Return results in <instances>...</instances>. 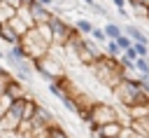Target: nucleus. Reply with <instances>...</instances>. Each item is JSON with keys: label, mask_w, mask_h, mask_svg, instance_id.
Segmentation results:
<instances>
[{"label": "nucleus", "mask_w": 149, "mask_h": 138, "mask_svg": "<svg viewBox=\"0 0 149 138\" xmlns=\"http://www.w3.org/2000/svg\"><path fill=\"white\" fill-rule=\"evenodd\" d=\"M112 94L116 96V101L123 105V108H137V105H149V96L142 91L140 87V77H123L114 89Z\"/></svg>", "instance_id": "obj_1"}, {"label": "nucleus", "mask_w": 149, "mask_h": 138, "mask_svg": "<svg viewBox=\"0 0 149 138\" xmlns=\"http://www.w3.org/2000/svg\"><path fill=\"white\" fill-rule=\"evenodd\" d=\"M91 73L102 82V84H107L109 89H114L121 80H123V68H121V63H119V58H109V56H102V58H98L93 65H91Z\"/></svg>", "instance_id": "obj_2"}, {"label": "nucleus", "mask_w": 149, "mask_h": 138, "mask_svg": "<svg viewBox=\"0 0 149 138\" xmlns=\"http://www.w3.org/2000/svg\"><path fill=\"white\" fill-rule=\"evenodd\" d=\"M26 103H28V96L12 101L9 110H7V112L2 115V119H0V131H2V133H16V131H19V126H21V122H23Z\"/></svg>", "instance_id": "obj_3"}, {"label": "nucleus", "mask_w": 149, "mask_h": 138, "mask_svg": "<svg viewBox=\"0 0 149 138\" xmlns=\"http://www.w3.org/2000/svg\"><path fill=\"white\" fill-rule=\"evenodd\" d=\"M47 26H49V30H51V37H54V44H58V47H65L68 44V40L72 37V33L77 30L74 28V23L70 26L58 12H54L51 16H49V21H47Z\"/></svg>", "instance_id": "obj_4"}, {"label": "nucleus", "mask_w": 149, "mask_h": 138, "mask_svg": "<svg viewBox=\"0 0 149 138\" xmlns=\"http://www.w3.org/2000/svg\"><path fill=\"white\" fill-rule=\"evenodd\" d=\"M51 124H56L54 112H51L49 108L40 105V108H37V112L33 115V119H28V133H26L23 138H37V136H40L47 126H51Z\"/></svg>", "instance_id": "obj_5"}, {"label": "nucleus", "mask_w": 149, "mask_h": 138, "mask_svg": "<svg viewBox=\"0 0 149 138\" xmlns=\"http://www.w3.org/2000/svg\"><path fill=\"white\" fill-rule=\"evenodd\" d=\"M116 119H121L119 112H116V108L95 101V103L91 105V119H88L86 126H98V129H100L102 124H107V122H116Z\"/></svg>", "instance_id": "obj_6"}, {"label": "nucleus", "mask_w": 149, "mask_h": 138, "mask_svg": "<svg viewBox=\"0 0 149 138\" xmlns=\"http://www.w3.org/2000/svg\"><path fill=\"white\" fill-rule=\"evenodd\" d=\"M26 9H28V14H30V19H33V23L35 26H40V23H47L49 21V16L54 14V12H49V7H44L42 2H37V0H26V5H23Z\"/></svg>", "instance_id": "obj_7"}, {"label": "nucleus", "mask_w": 149, "mask_h": 138, "mask_svg": "<svg viewBox=\"0 0 149 138\" xmlns=\"http://www.w3.org/2000/svg\"><path fill=\"white\" fill-rule=\"evenodd\" d=\"M123 129H126V124H123L121 119H116V122H107V124H102V126L98 129V133H100L102 138H121Z\"/></svg>", "instance_id": "obj_8"}, {"label": "nucleus", "mask_w": 149, "mask_h": 138, "mask_svg": "<svg viewBox=\"0 0 149 138\" xmlns=\"http://www.w3.org/2000/svg\"><path fill=\"white\" fill-rule=\"evenodd\" d=\"M12 101H16V98H26V96H30L28 94V89H26V84L19 80V77H12L9 80V84H7V91H5Z\"/></svg>", "instance_id": "obj_9"}, {"label": "nucleus", "mask_w": 149, "mask_h": 138, "mask_svg": "<svg viewBox=\"0 0 149 138\" xmlns=\"http://www.w3.org/2000/svg\"><path fill=\"white\" fill-rule=\"evenodd\" d=\"M123 33L133 40V42H142V44H149V37L144 35V30L140 28V26H135V23H126L123 26Z\"/></svg>", "instance_id": "obj_10"}, {"label": "nucleus", "mask_w": 149, "mask_h": 138, "mask_svg": "<svg viewBox=\"0 0 149 138\" xmlns=\"http://www.w3.org/2000/svg\"><path fill=\"white\" fill-rule=\"evenodd\" d=\"M0 40L7 44V47H14V44H21V37L14 33V28L9 23H2L0 26Z\"/></svg>", "instance_id": "obj_11"}, {"label": "nucleus", "mask_w": 149, "mask_h": 138, "mask_svg": "<svg viewBox=\"0 0 149 138\" xmlns=\"http://www.w3.org/2000/svg\"><path fill=\"white\" fill-rule=\"evenodd\" d=\"M37 138H70V136H68V131H65V129H63V126L56 122V124L47 126V129H44V131H42Z\"/></svg>", "instance_id": "obj_12"}, {"label": "nucleus", "mask_w": 149, "mask_h": 138, "mask_svg": "<svg viewBox=\"0 0 149 138\" xmlns=\"http://www.w3.org/2000/svg\"><path fill=\"white\" fill-rule=\"evenodd\" d=\"M9 26H12V28H14V33H16V35H19V37H23V35H26V33H28V30H30V28H33V26H30V23H28V21H26V19H21V16H19V14H16V16H14V19H12V21H9Z\"/></svg>", "instance_id": "obj_13"}, {"label": "nucleus", "mask_w": 149, "mask_h": 138, "mask_svg": "<svg viewBox=\"0 0 149 138\" xmlns=\"http://www.w3.org/2000/svg\"><path fill=\"white\" fill-rule=\"evenodd\" d=\"M16 14H19V9L12 7V5H7V2L2 0V5H0V23H9Z\"/></svg>", "instance_id": "obj_14"}, {"label": "nucleus", "mask_w": 149, "mask_h": 138, "mask_svg": "<svg viewBox=\"0 0 149 138\" xmlns=\"http://www.w3.org/2000/svg\"><path fill=\"white\" fill-rule=\"evenodd\" d=\"M102 28H105V33H107V37H109V40H119V37L123 35V28H121L116 21H107Z\"/></svg>", "instance_id": "obj_15"}, {"label": "nucleus", "mask_w": 149, "mask_h": 138, "mask_svg": "<svg viewBox=\"0 0 149 138\" xmlns=\"http://www.w3.org/2000/svg\"><path fill=\"white\" fill-rule=\"evenodd\" d=\"M121 54H123V49L119 47L116 40H107V42H105V56H109V58H119Z\"/></svg>", "instance_id": "obj_16"}, {"label": "nucleus", "mask_w": 149, "mask_h": 138, "mask_svg": "<svg viewBox=\"0 0 149 138\" xmlns=\"http://www.w3.org/2000/svg\"><path fill=\"white\" fill-rule=\"evenodd\" d=\"M74 28H77V30H79L81 35H91L95 26H93V23H91L88 19H77V21H74Z\"/></svg>", "instance_id": "obj_17"}, {"label": "nucleus", "mask_w": 149, "mask_h": 138, "mask_svg": "<svg viewBox=\"0 0 149 138\" xmlns=\"http://www.w3.org/2000/svg\"><path fill=\"white\" fill-rule=\"evenodd\" d=\"M135 73L142 77V75H149V58H142V56H137L135 58Z\"/></svg>", "instance_id": "obj_18"}, {"label": "nucleus", "mask_w": 149, "mask_h": 138, "mask_svg": "<svg viewBox=\"0 0 149 138\" xmlns=\"http://www.w3.org/2000/svg\"><path fill=\"white\" fill-rule=\"evenodd\" d=\"M91 37H93L95 42H100V44H105V42L109 40V37H107V33H105V28H98V26L93 28V33H91Z\"/></svg>", "instance_id": "obj_19"}, {"label": "nucleus", "mask_w": 149, "mask_h": 138, "mask_svg": "<svg viewBox=\"0 0 149 138\" xmlns=\"http://www.w3.org/2000/svg\"><path fill=\"white\" fill-rule=\"evenodd\" d=\"M47 89H49V94H51L54 98H58V101H63V98L68 96V94H65V91H63V89H61V87H58L56 82H51V84H49Z\"/></svg>", "instance_id": "obj_20"}, {"label": "nucleus", "mask_w": 149, "mask_h": 138, "mask_svg": "<svg viewBox=\"0 0 149 138\" xmlns=\"http://www.w3.org/2000/svg\"><path fill=\"white\" fill-rule=\"evenodd\" d=\"M14 75L9 73V70H5L2 75H0V98L5 96V91H7V84H9V80H12Z\"/></svg>", "instance_id": "obj_21"}, {"label": "nucleus", "mask_w": 149, "mask_h": 138, "mask_svg": "<svg viewBox=\"0 0 149 138\" xmlns=\"http://www.w3.org/2000/svg\"><path fill=\"white\" fill-rule=\"evenodd\" d=\"M133 49L137 51V56H142V58H149V44H142V42H133Z\"/></svg>", "instance_id": "obj_22"}, {"label": "nucleus", "mask_w": 149, "mask_h": 138, "mask_svg": "<svg viewBox=\"0 0 149 138\" xmlns=\"http://www.w3.org/2000/svg\"><path fill=\"white\" fill-rule=\"evenodd\" d=\"M116 42H119V47H121V49H123V51H126V49H130V47H133V40H130V37H128V35H126V33H123V35H121V37H119V40H116Z\"/></svg>", "instance_id": "obj_23"}, {"label": "nucleus", "mask_w": 149, "mask_h": 138, "mask_svg": "<svg viewBox=\"0 0 149 138\" xmlns=\"http://www.w3.org/2000/svg\"><path fill=\"white\" fill-rule=\"evenodd\" d=\"M112 5H114L116 9H126V7H128V0H112Z\"/></svg>", "instance_id": "obj_24"}, {"label": "nucleus", "mask_w": 149, "mask_h": 138, "mask_svg": "<svg viewBox=\"0 0 149 138\" xmlns=\"http://www.w3.org/2000/svg\"><path fill=\"white\" fill-rule=\"evenodd\" d=\"M7 5H12V7H16V9H21L23 5H26V0H5Z\"/></svg>", "instance_id": "obj_25"}, {"label": "nucleus", "mask_w": 149, "mask_h": 138, "mask_svg": "<svg viewBox=\"0 0 149 138\" xmlns=\"http://www.w3.org/2000/svg\"><path fill=\"white\" fill-rule=\"evenodd\" d=\"M123 54H126V56H128V58H133V61H135V58H137V51H135V49H133V47H130V49H126V51H123Z\"/></svg>", "instance_id": "obj_26"}, {"label": "nucleus", "mask_w": 149, "mask_h": 138, "mask_svg": "<svg viewBox=\"0 0 149 138\" xmlns=\"http://www.w3.org/2000/svg\"><path fill=\"white\" fill-rule=\"evenodd\" d=\"M116 14H119L121 19H128V16H130V12H128V9H116Z\"/></svg>", "instance_id": "obj_27"}, {"label": "nucleus", "mask_w": 149, "mask_h": 138, "mask_svg": "<svg viewBox=\"0 0 149 138\" xmlns=\"http://www.w3.org/2000/svg\"><path fill=\"white\" fill-rule=\"evenodd\" d=\"M37 2H42V5H44V7H51V5H54V2H56V0H37Z\"/></svg>", "instance_id": "obj_28"}, {"label": "nucleus", "mask_w": 149, "mask_h": 138, "mask_svg": "<svg viewBox=\"0 0 149 138\" xmlns=\"http://www.w3.org/2000/svg\"><path fill=\"white\" fill-rule=\"evenodd\" d=\"M5 56H7V49H2V47H0V58H5Z\"/></svg>", "instance_id": "obj_29"}, {"label": "nucleus", "mask_w": 149, "mask_h": 138, "mask_svg": "<svg viewBox=\"0 0 149 138\" xmlns=\"http://www.w3.org/2000/svg\"><path fill=\"white\" fill-rule=\"evenodd\" d=\"M137 5H144V7H149V0H137Z\"/></svg>", "instance_id": "obj_30"}, {"label": "nucleus", "mask_w": 149, "mask_h": 138, "mask_svg": "<svg viewBox=\"0 0 149 138\" xmlns=\"http://www.w3.org/2000/svg\"><path fill=\"white\" fill-rule=\"evenodd\" d=\"M2 73H5V70H2V65H0V75H2Z\"/></svg>", "instance_id": "obj_31"}, {"label": "nucleus", "mask_w": 149, "mask_h": 138, "mask_svg": "<svg viewBox=\"0 0 149 138\" xmlns=\"http://www.w3.org/2000/svg\"><path fill=\"white\" fill-rule=\"evenodd\" d=\"M147 21H149V12H147Z\"/></svg>", "instance_id": "obj_32"}, {"label": "nucleus", "mask_w": 149, "mask_h": 138, "mask_svg": "<svg viewBox=\"0 0 149 138\" xmlns=\"http://www.w3.org/2000/svg\"><path fill=\"white\" fill-rule=\"evenodd\" d=\"M0 5H2V0H0Z\"/></svg>", "instance_id": "obj_33"}, {"label": "nucleus", "mask_w": 149, "mask_h": 138, "mask_svg": "<svg viewBox=\"0 0 149 138\" xmlns=\"http://www.w3.org/2000/svg\"><path fill=\"white\" fill-rule=\"evenodd\" d=\"M0 26H2V23H0Z\"/></svg>", "instance_id": "obj_34"}]
</instances>
